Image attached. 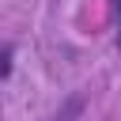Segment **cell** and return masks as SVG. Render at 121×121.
<instances>
[{"instance_id": "cell-1", "label": "cell", "mask_w": 121, "mask_h": 121, "mask_svg": "<svg viewBox=\"0 0 121 121\" xmlns=\"http://www.w3.org/2000/svg\"><path fill=\"white\" fill-rule=\"evenodd\" d=\"M83 106H87V95H83V91H76V95H68V98H64V106L53 113V121H76V117L83 113Z\"/></svg>"}, {"instance_id": "cell-2", "label": "cell", "mask_w": 121, "mask_h": 121, "mask_svg": "<svg viewBox=\"0 0 121 121\" xmlns=\"http://www.w3.org/2000/svg\"><path fill=\"white\" fill-rule=\"evenodd\" d=\"M8 72H11V45L0 49V76H8Z\"/></svg>"}, {"instance_id": "cell-3", "label": "cell", "mask_w": 121, "mask_h": 121, "mask_svg": "<svg viewBox=\"0 0 121 121\" xmlns=\"http://www.w3.org/2000/svg\"><path fill=\"white\" fill-rule=\"evenodd\" d=\"M117 45H121V30H117Z\"/></svg>"}]
</instances>
